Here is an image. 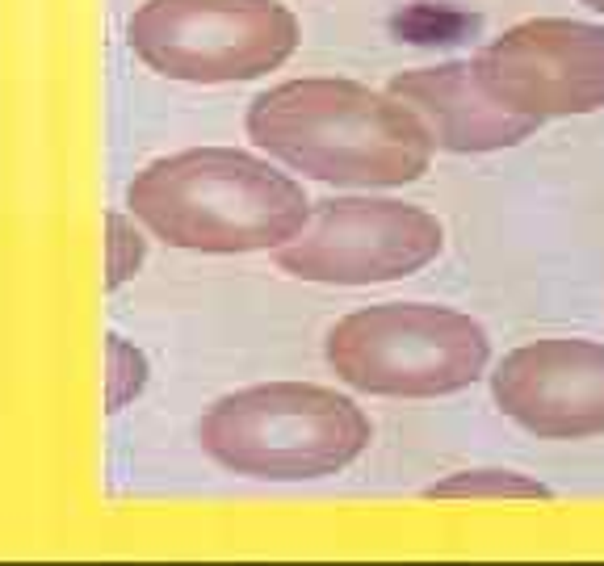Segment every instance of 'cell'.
<instances>
[{"mask_svg":"<svg viewBox=\"0 0 604 566\" xmlns=\"http://www.w3.org/2000/svg\"><path fill=\"white\" fill-rule=\"evenodd\" d=\"M470 63L504 110L537 126L604 110V26L596 21H521L495 34Z\"/></svg>","mask_w":604,"mask_h":566,"instance_id":"obj_7","label":"cell"},{"mask_svg":"<svg viewBox=\"0 0 604 566\" xmlns=\"http://www.w3.org/2000/svg\"><path fill=\"white\" fill-rule=\"evenodd\" d=\"M374 441L357 399L315 382H261L210 403L198 445L214 466L256 483H315L349 470Z\"/></svg>","mask_w":604,"mask_h":566,"instance_id":"obj_3","label":"cell"},{"mask_svg":"<svg viewBox=\"0 0 604 566\" xmlns=\"http://www.w3.org/2000/svg\"><path fill=\"white\" fill-rule=\"evenodd\" d=\"M386 93H395L407 110L420 118L432 147L449 155H491L521 147L537 122L504 110L474 76L470 59L428 63L395 72Z\"/></svg>","mask_w":604,"mask_h":566,"instance_id":"obj_9","label":"cell"},{"mask_svg":"<svg viewBox=\"0 0 604 566\" xmlns=\"http://www.w3.org/2000/svg\"><path fill=\"white\" fill-rule=\"evenodd\" d=\"M424 499H554V487L521 470L479 466V470H453L424 487Z\"/></svg>","mask_w":604,"mask_h":566,"instance_id":"obj_10","label":"cell"},{"mask_svg":"<svg viewBox=\"0 0 604 566\" xmlns=\"http://www.w3.org/2000/svg\"><path fill=\"white\" fill-rule=\"evenodd\" d=\"M491 399L542 441L604 436V340L542 336L504 352L491 370Z\"/></svg>","mask_w":604,"mask_h":566,"instance_id":"obj_8","label":"cell"},{"mask_svg":"<svg viewBox=\"0 0 604 566\" xmlns=\"http://www.w3.org/2000/svg\"><path fill=\"white\" fill-rule=\"evenodd\" d=\"M105 226H109V289H122L126 281L143 268L147 257V239L139 236V226L122 210H105Z\"/></svg>","mask_w":604,"mask_h":566,"instance_id":"obj_11","label":"cell"},{"mask_svg":"<svg viewBox=\"0 0 604 566\" xmlns=\"http://www.w3.org/2000/svg\"><path fill=\"white\" fill-rule=\"evenodd\" d=\"M445 252V226L432 210L395 197H328L290 244L273 257L282 273L315 286H386Z\"/></svg>","mask_w":604,"mask_h":566,"instance_id":"obj_6","label":"cell"},{"mask_svg":"<svg viewBox=\"0 0 604 566\" xmlns=\"http://www.w3.org/2000/svg\"><path fill=\"white\" fill-rule=\"evenodd\" d=\"M332 373L378 399H445L487 373L491 336L441 302H374L349 310L323 340Z\"/></svg>","mask_w":604,"mask_h":566,"instance_id":"obj_4","label":"cell"},{"mask_svg":"<svg viewBox=\"0 0 604 566\" xmlns=\"http://www.w3.org/2000/svg\"><path fill=\"white\" fill-rule=\"evenodd\" d=\"M126 215L168 247L202 257L277 252L311 218L290 173L240 147H189L135 173Z\"/></svg>","mask_w":604,"mask_h":566,"instance_id":"obj_2","label":"cell"},{"mask_svg":"<svg viewBox=\"0 0 604 566\" xmlns=\"http://www.w3.org/2000/svg\"><path fill=\"white\" fill-rule=\"evenodd\" d=\"M579 5H588L592 13H604V0H579Z\"/></svg>","mask_w":604,"mask_h":566,"instance_id":"obj_13","label":"cell"},{"mask_svg":"<svg viewBox=\"0 0 604 566\" xmlns=\"http://www.w3.org/2000/svg\"><path fill=\"white\" fill-rule=\"evenodd\" d=\"M147 382V361L122 336H109V412H122Z\"/></svg>","mask_w":604,"mask_h":566,"instance_id":"obj_12","label":"cell"},{"mask_svg":"<svg viewBox=\"0 0 604 566\" xmlns=\"http://www.w3.org/2000/svg\"><path fill=\"white\" fill-rule=\"evenodd\" d=\"M244 131L277 164L344 189H403L437 155L420 118L395 93L340 76L265 89L252 97Z\"/></svg>","mask_w":604,"mask_h":566,"instance_id":"obj_1","label":"cell"},{"mask_svg":"<svg viewBox=\"0 0 604 566\" xmlns=\"http://www.w3.org/2000/svg\"><path fill=\"white\" fill-rule=\"evenodd\" d=\"M126 42L164 80L244 84L290 63L302 26L282 0H143Z\"/></svg>","mask_w":604,"mask_h":566,"instance_id":"obj_5","label":"cell"}]
</instances>
